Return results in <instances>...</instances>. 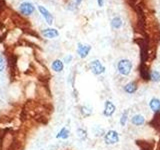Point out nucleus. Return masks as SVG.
Returning a JSON list of instances; mask_svg holds the SVG:
<instances>
[{"instance_id":"nucleus-21","label":"nucleus","mask_w":160,"mask_h":150,"mask_svg":"<svg viewBox=\"0 0 160 150\" xmlns=\"http://www.w3.org/2000/svg\"><path fill=\"white\" fill-rule=\"evenodd\" d=\"M72 59H73V56L71 54H68V55H66L64 58H63V62L64 63H66V64H68V63H70L72 61Z\"/></svg>"},{"instance_id":"nucleus-17","label":"nucleus","mask_w":160,"mask_h":150,"mask_svg":"<svg viewBox=\"0 0 160 150\" xmlns=\"http://www.w3.org/2000/svg\"><path fill=\"white\" fill-rule=\"evenodd\" d=\"M149 78L151 81H153L155 83L160 82V72L157 71V70H153V71L149 74Z\"/></svg>"},{"instance_id":"nucleus-6","label":"nucleus","mask_w":160,"mask_h":150,"mask_svg":"<svg viewBox=\"0 0 160 150\" xmlns=\"http://www.w3.org/2000/svg\"><path fill=\"white\" fill-rule=\"evenodd\" d=\"M34 10H35L34 5L30 2H23V3L20 4V6H19V11L23 15L32 14L34 12Z\"/></svg>"},{"instance_id":"nucleus-11","label":"nucleus","mask_w":160,"mask_h":150,"mask_svg":"<svg viewBox=\"0 0 160 150\" xmlns=\"http://www.w3.org/2000/svg\"><path fill=\"white\" fill-rule=\"evenodd\" d=\"M149 107L153 113H158L160 111V99L158 97H152L149 101Z\"/></svg>"},{"instance_id":"nucleus-19","label":"nucleus","mask_w":160,"mask_h":150,"mask_svg":"<svg viewBox=\"0 0 160 150\" xmlns=\"http://www.w3.org/2000/svg\"><path fill=\"white\" fill-rule=\"evenodd\" d=\"M80 112H81V115L83 117H88L90 115L92 114V111L91 109L87 106H81L80 107Z\"/></svg>"},{"instance_id":"nucleus-12","label":"nucleus","mask_w":160,"mask_h":150,"mask_svg":"<svg viewBox=\"0 0 160 150\" xmlns=\"http://www.w3.org/2000/svg\"><path fill=\"white\" fill-rule=\"evenodd\" d=\"M12 19H13V21L15 22V24H17L19 27L28 26V21H27V20H25L23 17H21L17 13H14L12 15Z\"/></svg>"},{"instance_id":"nucleus-15","label":"nucleus","mask_w":160,"mask_h":150,"mask_svg":"<svg viewBox=\"0 0 160 150\" xmlns=\"http://www.w3.org/2000/svg\"><path fill=\"white\" fill-rule=\"evenodd\" d=\"M128 118H129V110L128 109H125L124 111L122 112L121 116H120V119H119V123H120V125H121L122 127H124L125 125L127 124Z\"/></svg>"},{"instance_id":"nucleus-13","label":"nucleus","mask_w":160,"mask_h":150,"mask_svg":"<svg viewBox=\"0 0 160 150\" xmlns=\"http://www.w3.org/2000/svg\"><path fill=\"white\" fill-rule=\"evenodd\" d=\"M69 136H70V131H69V129L67 128V127H62L61 129L59 130V131L57 132V134H56V137L57 139H62V140H66V139H68L69 138Z\"/></svg>"},{"instance_id":"nucleus-24","label":"nucleus","mask_w":160,"mask_h":150,"mask_svg":"<svg viewBox=\"0 0 160 150\" xmlns=\"http://www.w3.org/2000/svg\"><path fill=\"white\" fill-rule=\"evenodd\" d=\"M81 1H82V0H76V4H77V5L80 4V3H81Z\"/></svg>"},{"instance_id":"nucleus-5","label":"nucleus","mask_w":160,"mask_h":150,"mask_svg":"<svg viewBox=\"0 0 160 150\" xmlns=\"http://www.w3.org/2000/svg\"><path fill=\"white\" fill-rule=\"evenodd\" d=\"M91 45L89 44H83V43H78L77 44V54L79 55L80 58H86L88 56L89 52L91 51Z\"/></svg>"},{"instance_id":"nucleus-2","label":"nucleus","mask_w":160,"mask_h":150,"mask_svg":"<svg viewBox=\"0 0 160 150\" xmlns=\"http://www.w3.org/2000/svg\"><path fill=\"white\" fill-rule=\"evenodd\" d=\"M103 138H104L105 144H107V145H114L118 143L120 140L118 131H116V130H114V129H110L108 131L105 132Z\"/></svg>"},{"instance_id":"nucleus-3","label":"nucleus","mask_w":160,"mask_h":150,"mask_svg":"<svg viewBox=\"0 0 160 150\" xmlns=\"http://www.w3.org/2000/svg\"><path fill=\"white\" fill-rule=\"evenodd\" d=\"M89 67H90V70H91V72L94 75H97V76L103 74L106 71V68H105V66L101 63V61L98 59L92 60V61L89 63Z\"/></svg>"},{"instance_id":"nucleus-8","label":"nucleus","mask_w":160,"mask_h":150,"mask_svg":"<svg viewBox=\"0 0 160 150\" xmlns=\"http://www.w3.org/2000/svg\"><path fill=\"white\" fill-rule=\"evenodd\" d=\"M38 10H39V12L42 14V16L44 17V19L46 20V22L49 25H51L53 23V16H52V14L50 13L45 7L41 6V5H39V6H38Z\"/></svg>"},{"instance_id":"nucleus-16","label":"nucleus","mask_w":160,"mask_h":150,"mask_svg":"<svg viewBox=\"0 0 160 150\" xmlns=\"http://www.w3.org/2000/svg\"><path fill=\"white\" fill-rule=\"evenodd\" d=\"M76 134H77V136L79 139H81V140H86L87 137H88V132H87V130L85 129V128H81V127H79L77 128L76 130Z\"/></svg>"},{"instance_id":"nucleus-18","label":"nucleus","mask_w":160,"mask_h":150,"mask_svg":"<svg viewBox=\"0 0 160 150\" xmlns=\"http://www.w3.org/2000/svg\"><path fill=\"white\" fill-rule=\"evenodd\" d=\"M111 26L114 29H119L122 26V20L120 17H114L111 21Z\"/></svg>"},{"instance_id":"nucleus-10","label":"nucleus","mask_w":160,"mask_h":150,"mask_svg":"<svg viewBox=\"0 0 160 150\" xmlns=\"http://www.w3.org/2000/svg\"><path fill=\"white\" fill-rule=\"evenodd\" d=\"M137 89H138V86H137V83L135 81H130L125 84L123 87L124 92L127 94H134L137 91Z\"/></svg>"},{"instance_id":"nucleus-1","label":"nucleus","mask_w":160,"mask_h":150,"mask_svg":"<svg viewBox=\"0 0 160 150\" xmlns=\"http://www.w3.org/2000/svg\"><path fill=\"white\" fill-rule=\"evenodd\" d=\"M133 68V64L130 61L129 59H121L119 60V62L117 63V70L118 72L123 75V76H127L130 74L131 70Z\"/></svg>"},{"instance_id":"nucleus-22","label":"nucleus","mask_w":160,"mask_h":150,"mask_svg":"<svg viewBox=\"0 0 160 150\" xmlns=\"http://www.w3.org/2000/svg\"><path fill=\"white\" fill-rule=\"evenodd\" d=\"M6 7V3H5L4 0H0V12H2L3 10Z\"/></svg>"},{"instance_id":"nucleus-23","label":"nucleus","mask_w":160,"mask_h":150,"mask_svg":"<svg viewBox=\"0 0 160 150\" xmlns=\"http://www.w3.org/2000/svg\"><path fill=\"white\" fill-rule=\"evenodd\" d=\"M97 2H98V5H99V7H103V5H104V2H103V0H97Z\"/></svg>"},{"instance_id":"nucleus-4","label":"nucleus","mask_w":160,"mask_h":150,"mask_svg":"<svg viewBox=\"0 0 160 150\" xmlns=\"http://www.w3.org/2000/svg\"><path fill=\"white\" fill-rule=\"evenodd\" d=\"M116 111V106L111 100H106L104 102L103 115L105 117H112V115Z\"/></svg>"},{"instance_id":"nucleus-7","label":"nucleus","mask_w":160,"mask_h":150,"mask_svg":"<svg viewBox=\"0 0 160 150\" xmlns=\"http://www.w3.org/2000/svg\"><path fill=\"white\" fill-rule=\"evenodd\" d=\"M42 36L45 38H48V39H53V38H56L59 36V32L57 29L55 28H46V29H43L41 31Z\"/></svg>"},{"instance_id":"nucleus-14","label":"nucleus","mask_w":160,"mask_h":150,"mask_svg":"<svg viewBox=\"0 0 160 150\" xmlns=\"http://www.w3.org/2000/svg\"><path fill=\"white\" fill-rule=\"evenodd\" d=\"M51 69L53 70L54 72H62V70L64 69V63L63 61L59 59L54 60V61L51 63Z\"/></svg>"},{"instance_id":"nucleus-9","label":"nucleus","mask_w":160,"mask_h":150,"mask_svg":"<svg viewBox=\"0 0 160 150\" xmlns=\"http://www.w3.org/2000/svg\"><path fill=\"white\" fill-rule=\"evenodd\" d=\"M145 117L143 116L142 114H134L133 116L130 119V122H131L135 126H142V125L145 124Z\"/></svg>"},{"instance_id":"nucleus-20","label":"nucleus","mask_w":160,"mask_h":150,"mask_svg":"<svg viewBox=\"0 0 160 150\" xmlns=\"http://www.w3.org/2000/svg\"><path fill=\"white\" fill-rule=\"evenodd\" d=\"M5 69V58L3 55L0 54V73L3 72Z\"/></svg>"}]
</instances>
